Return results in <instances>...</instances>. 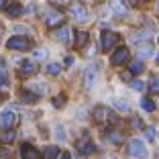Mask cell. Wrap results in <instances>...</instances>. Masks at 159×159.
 <instances>
[{"mask_svg": "<svg viewBox=\"0 0 159 159\" xmlns=\"http://www.w3.org/2000/svg\"><path fill=\"white\" fill-rule=\"evenodd\" d=\"M129 153H131L135 159H147V157H149V149L145 147V143H143L141 139H133L131 141Z\"/></svg>", "mask_w": 159, "mask_h": 159, "instance_id": "cell-1", "label": "cell"}, {"mask_svg": "<svg viewBox=\"0 0 159 159\" xmlns=\"http://www.w3.org/2000/svg\"><path fill=\"white\" fill-rule=\"evenodd\" d=\"M129 57H131V53H129V49H116L114 51V55L110 57V66H114V67H120V66H125L126 61H129Z\"/></svg>", "mask_w": 159, "mask_h": 159, "instance_id": "cell-2", "label": "cell"}, {"mask_svg": "<svg viewBox=\"0 0 159 159\" xmlns=\"http://www.w3.org/2000/svg\"><path fill=\"white\" fill-rule=\"evenodd\" d=\"M6 47H8V49H14V51H29L31 43H29L25 37H12V39H8Z\"/></svg>", "mask_w": 159, "mask_h": 159, "instance_id": "cell-3", "label": "cell"}, {"mask_svg": "<svg viewBox=\"0 0 159 159\" xmlns=\"http://www.w3.org/2000/svg\"><path fill=\"white\" fill-rule=\"evenodd\" d=\"M120 41V37H118V33H112V31H106V33H102V39H100V43H102V49H112L116 43Z\"/></svg>", "mask_w": 159, "mask_h": 159, "instance_id": "cell-4", "label": "cell"}, {"mask_svg": "<svg viewBox=\"0 0 159 159\" xmlns=\"http://www.w3.org/2000/svg\"><path fill=\"white\" fill-rule=\"evenodd\" d=\"M96 80H98V67H96V66H90L88 70H86V74H84L86 86H88V88H94V86H96Z\"/></svg>", "mask_w": 159, "mask_h": 159, "instance_id": "cell-5", "label": "cell"}, {"mask_svg": "<svg viewBox=\"0 0 159 159\" xmlns=\"http://www.w3.org/2000/svg\"><path fill=\"white\" fill-rule=\"evenodd\" d=\"M14 122H16V114H14L12 110H4V112L0 114V125L4 126V129H8V126H12Z\"/></svg>", "mask_w": 159, "mask_h": 159, "instance_id": "cell-6", "label": "cell"}, {"mask_svg": "<svg viewBox=\"0 0 159 159\" xmlns=\"http://www.w3.org/2000/svg\"><path fill=\"white\" fill-rule=\"evenodd\" d=\"M20 155H23V159H41V153H39L33 145H23Z\"/></svg>", "mask_w": 159, "mask_h": 159, "instance_id": "cell-7", "label": "cell"}, {"mask_svg": "<svg viewBox=\"0 0 159 159\" xmlns=\"http://www.w3.org/2000/svg\"><path fill=\"white\" fill-rule=\"evenodd\" d=\"M71 14L75 16V20H78V23H86V20H88V10H86L84 6H80V4L71 6Z\"/></svg>", "mask_w": 159, "mask_h": 159, "instance_id": "cell-8", "label": "cell"}, {"mask_svg": "<svg viewBox=\"0 0 159 159\" xmlns=\"http://www.w3.org/2000/svg\"><path fill=\"white\" fill-rule=\"evenodd\" d=\"M39 66L37 63H33V61H29V63H23V67H20V75H25V78H29V75L37 74Z\"/></svg>", "mask_w": 159, "mask_h": 159, "instance_id": "cell-9", "label": "cell"}, {"mask_svg": "<svg viewBox=\"0 0 159 159\" xmlns=\"http://www.w3.org/2000/svg\"><path fill=\"white\" fill-rule=\"evenodd\" d=\"M55 37H57V41H59V43H67V41H70V29L61 27L59 31L55 33Z\"/></svg>", "mask_w": 159, "mask_h": 159, "instance_id": "cell-10", "label": "cell"}, {"mask_svg": "<svg viewBox=\"0 0 159 159\" xmlns=\"http://www.w3.org/2000/svg\"><path fill=\"white\" fill-rule=\"evenodd\" d=\"M57 155H59V147L51 145V147H47L45 153H43V159H57Z\"/></svg>", "mask_w": 159, "mask_h": 159, "instance_id": "cell-11", "label": "cell"}, {"mask_svg": "<svg viewBox=\"0 0 159 159\" xmlns=\"http://www.w3.org/2000/svg\"><path fill=\"white\" fill-rule=\"evenodd\" d=\"M20 12H23V8H20L19 4H10V6H6V14H8L10 19H16V16H20Z\"/></svg>", "mask_w": 159, "mask_h": 159, "instance_id": "cell-12", "label": "cell"}, {"mask_svg": "<svg viewBox=\"0 0 159 159\" xmlns=\"http://www.w3.org/2000/svg\"><path fill=\"white\" fill-rule=\"evenodd\" d=\"M45 20H47V25H51V27H53V25H59L61 20H63V16H61L59 12H49Z\"/></svg>", "mask_w": 159, "mask_h": 159, "instance_id": "cell-13", "label": "cell"}, {"mask_svg": "<svg viewBox=\"0 0 159 159\" xmlns=\"http://www.w3.org/2000/svg\"><path fill=\"white\" fill-rule=\"evenodd\" d=\"M108 114H110V112H108L104 106H96V108H94V116L98 118V120H104V118H108Z\"/></svg>", "mask_w": 159, "mask_h": 159, "instance_id": "cell-14", "label": "cell"}, {"mask_svg": "<svg viewBox=\"0 0 159 159\" xmlns=\"http://www.w3.org/2000/svg\"><path fill=\"white\" fill-rule=\"evenodd\" d=\"M86 41H88V33H84V31H78V35H75V47H84Z\"/></svg>", "mask_w": 159, "mask_h": 159, "instance_id": "cell-15", "label": "cell"}, {"mask_svg": "<svg viewBox=\"0 0 159 159\" xmlns=\"http://www.w3.org/2000/svg\"><path fill=\"white\" fill-rule=\"evenodd\" d=\"M80 147H82L80 151H82L84 155H92V153H94V143H92V141H84Z\"/></svg>", "mask_w": 159, "mask_h": 159, "instance_id": "cell-16", "label": "cell"}, {"mask_svg": "<svg viewBox=\"0 0 159 159\" xmlns=\"http://www.w3.org/2000/svg\"><path fill=\"white\" fill-rule=\"evenodd\" d=\"M141 57H143V59H147V57H155V49L151 45L141 47Z\"/></svg>", "mask_w": 159, "mask_h": 159, "instance_id": "cell-17", "label": "cell"}, {"mask_svg": "<svg viewBox=\"0 0 159 159\" xmlns=\"http://www.w3.org/2000/svg\"><path fill=\"white\" fill-rule=\"evenodd\" d=\"M112 104L118 108V110H122V112H131V106L126 102H122V100H118V98H112Z\"/></svg>", "mask_w": 159, "mask_h": 159, "instance_id": "cell-18", "label": "cell"}, {"mask_svg": "<svg viewBox=\"0 0 159 159\" xmlns=\"http://www.w3.org/2000/svg\"><path fill=\"white\" fill-rule=\"evenodd\" d=\"M37 100H39L37 94H33V92H23V102H27V104H35Z\"/></svg>", "mask_w": 159, "mask_h": 159, "instance_id": "cell-19", "label": "cell"}, {"mask_svg": "<svg viewBox=\"0 0 159 159\" xmlns=\"http://www.w3.org/2000/svg\"><path fill=\"white\" fill-rule=\"evenodd\" d=\"M141 106L145 108L147 112H153V110H155V102H153V100H149V98H143V100H141Z\"/></svg>", "mask_w": 159, "mask_h": 159, "instance_id": "cell-20", "label": "cell"}, {"mask_svg": "<svg viewBox=\"0 0 159 159\" xmlns=\"http://www.w3.org/2000/svg\"><path fill=\"white\" fill-rule=\"evenodd\" d=\"M145 71V66H143V61H135L131 66V74H143Z\"/></svg>", "mask_w": 159, "mask_h": 159, "instance_id": "cell-21", "label": "cell"}, {"mask_svg": "<svg viewBox=\"0 0 159 159\" xmlns=\"http://www.w3.org/2000/svg\"><path fill=\"white\" fill-rule=\"evenodd\" d=\"M47 71H49L51 75H59L61 66H59V63H49V66H47Z\"/></svg>", "mask_w": 159, "mask_h": 159, "instance_id": "cell-22", "label": "cell"}, {"mask_svg": "<svg viewBox=\"0 0 159 159\" xmlns=\"http://www.w3.org/2000/svg\"><path fill=\"white\" fill-rule=\"evenodd\" d=\"M151 92L159 94V75H153V78H151Z\"/></svg>", "mask_w": 159, "mask_h": 159, "instance_id": "cell-23", "label": "cell"}, {"mask_svg": "<svg viewBox=\"0 0 159 159\" xmlns=\"http://www.w3.org/2000/svg\"><path fill=\"white\" fill-rule=\"evenodd\" d=\"M112 8L116 10L118 14H126V6H125V4H120V2H114V4H112Z\"/></svg>", "mask_w": 159, "mask_h": 159, "instance_id": "cell-24", "label": "cell"}, {"mask_svg": "<svg viewBox=\"0 0 159 159\" xmlns=\"http://www.w3.org/2000/svg\"><path fill=\"white\" fill-rule=\"evenodd\" d=\"M131 88L133 90H145V84H143V82H141V80H135V82H131Z\"/></svg>", "mask_w": 159, "mask_h": 159, "instance_id": "cell-25", "label": "cell"}, {"mask_svg": "<svg viewBox=\"0 0 159 159\" xmlns=\"http://www.w3.org/2000/svg\"><path fill=\"white\" fill-rule=\"evenodd\" d=\"M12 141H14V133L12 131H8V133L2 135V143H12Z\"/></svg>", "mask_w": 159, "mask_h": 159, "instance_id": "cell-26", "label": "cell"}, {"mask_svg": "<svg viewBox=\"0 0 159 159\" xmlns=\"http://www.w3.org/2000/svg\"><path fill=\"white\" fill-rule=\"evenodd\" d=\"M108 137H110V141H114V143H120V141H122V135H120V133H110Z\"/></svg>", "mask_w": 159, "mask_h": 159, "instance_id": "cell-27", "label": "cell"}, {"mask_svg": "<svg viewBox=\"0 0 159 159\" xmlns=\"http://www.w3.org/2000/svg\"><path fill=\"white\" fill-rule=\"evenodd\" d=\"M147 137H149L151 141H155L157 139V131H155V129H147Z\"/></svg>", "mask_w": 159, "mask_h": 159, "instance_id": "cell-28", "label": "cell"}, {"mask_svg": "<svg viewBox=\"0 0 159 159\" xmlns=\"http://www.w3.org/2000/svg\"><path fill=\"white\" fill-rule=\"evenodd\" d=\"M63 104H66V102H63V96H59V98H55V100H53V106H55V108H61Z\"/></svg>", "mask_w": 159, "mask_h": 159, "instance_id": "cell-29", "label": "cell"}, {"mask_svg": "<svg viewBox=\"0 0 159 159\" xmlns=\"http://www.w3.org/2000/svg\"><path fill=\"white\" fill-rule=\"evenodd\" d=\"M133 126H135V129H143L145 125H143V120H141V118H139V120L135 118V120H133Z\"/></svg>", "mask_w": 159, "mask_h": 159, "instance_id": "cell-30", "label": "cell"}, {"mask_svg": "<svg viewBox=\"0 0 159 159\" xmlns=\"http://www.w3.org/2000/svg\"><path fill=\"white\" fill-rule=\"evenodd\" d=\"M35 55H37L39 59H45V57H47V53H45V51H35Z\"/></svg>", "mask_w": 159, "mask_h": 159, "instance_id": "cell-31", "label": "cell"}, {"mask_svg": "<svg viewBox=\"0 0 159 159\" xmlns=\"http://www.w3.org/2000/svg\"><path fill=\"white\" fill-rule=\"evenodd\" d=\"M57 131H59V141H66V133H63V129H61V126H59Z\"/></svg>", "mask_w": 159, "mask_h": 159, "instance_id": "cell-32", "label": "cell"}, {"mask_svg": "<svg viewBox=\"0 0 159 159\" xmlns=\"http://www.w3.org/2000/svg\"><path fill=\"white\" fill-rule=\"evenodd\" d=\"M66 63H67V66H71V63H74V57L67 55V57H66Z\"/></svg>", "mask_w": 159, "mask_h": 159, "instance_id": "cell-33", "label": "cell"}, {"mask_svg": "<svg viewBox=\"0 0 159 159\" xmlns=\"http://www.w3.org/2000/svg\"><path fill=\"white\" fill-rule=\"evenodd\" d=\"M61 159H71V155L70 153H63V155H61Z\"/></svg>", "mask_w": 159, "mask_h": 159, "instance_id": "cell-34", "label": "cell"}, {"mask_svg": "<svg viewBox=\"0 0 159 159\" xmlns=\"http://www.w3.org/2000/svg\"><path fill=\"white\" fill-rule=\"evenodd\" d=\"M2 6H4V2H0V8H2Z\"/></svg>", "mask_w": 159, "mask_h": 159, "instance_id": "cell-35", "label": "cell"}, {"mask_svg": "<svg viewBox=\"0 0 159 159\" xmlns=\"http://www.w3.org/2000/svg\"><path fill=\"white\" fill-rule=\"evenodd\" d=\"M157 63H159V55H157Z\"/></svg>", "mask_w": 159, "mask_h": 159, "instance_id": "cell-36", "label": "cell"}]
</instances>
